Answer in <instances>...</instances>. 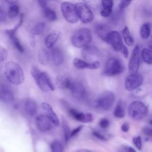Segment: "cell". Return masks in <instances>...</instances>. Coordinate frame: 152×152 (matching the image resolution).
Instances as JSON below:
<instances>
[{"label": "cell", "mask_w": 152, "mask_h": 152, "mask_svg": "<svg viewBox=\"0 0 152 152\" xmlns=\"http://www.w3.org/2000/svg\"><path fill=\"white\" fill-rule=\"evenodd\" d=\"M5 76L11 83L18 86L24 80V75L21 66L14 62H8L6 64L4 69Z\"/></svg>", "instance_id": "obj_1"}, {"label": "cell", "mask_w": 152, "mask_h": 152, "mask_svg": "<svg viewBox=\"0 0 152 152\" xmlns=\"http://www.w3.org/2000/svg\"><path fill=\"white\" fill-rule=\"evenodd\" d=\"M31 74L37 86L42 91L48 92L49 90L53 91L55 90V86L46 72L40 71L36 66H33L31 69Z\"/></svg>", "instance_id": "obj_2"}, {"label": "cell", "mask_w": 152, "mask_h": 152, "mask_svg": "<svg viewBox=\"0 0 152 152\" xmlns=\"http://www.w3.org/2000/svg\"><path fill=\"white\" fill-rule=\"evenodd\" d=\"M92 40V33L87 28L77 30L72 36L71 43L77 48H83L88 46Z\"/></svg>", "instance_id": "obj_3"}, {"label": "cell", "mask_w": 152, "mask_h": 152, "mask_svg": "<svg viewBox=\"0 0 152 152\" xmlns=\"http://www.w3.org/2000/svg\"><path fill=\"white\" fill-rule=\"evenodd\" d=\"M148 107L145 103L136 100L131 102L128 107L129 116L135 121H140L148 114Z\"/></svg>", "instance_id": "obj_4"}, {"label": "cell", "mask_w": 152, "mask_h": 152, "mask_svg": "<svg viewBox=\"0 0 152 152\" xmlns=\"http://www.w3.org/2000/svg\"><path fill=\"white\" fill-rule=\"evenodd\" d=\"M124 69V66L119 59L112 58L107 61L103 74L107 77L115 76L121 74Z\"/></svg>", "instance_id": "obj_5"}, {"label": "cell", "mask_w": 152, "mask_h": 152, "mask_svg": "<svg viewBox=\"0 0 152 152\" xmlns=\"http://www.w3.org/2000/svg\"><path fill=\"white\" fill-rule=\"evenodd\" d=\"M62 14L65 19L71 24H75L79 20L75 5L69 2H64L61 5Z\"/></svg>", "instance_id": "obj_6"}, {"label": "cell", "mask_w": 152, "mask_h": 152, "mask_svg": "<svg viewBox=\"0 0 152 152\" xmlns=\"http://www.w3.org/2000/svg\"><path fill=\"white\" fill-rule=\"evenodd\" d=\"M24 20V15L23 14H20V19L18 22V23L16 24V26L12 29H9L5 30V33L8 36L10 40L11 41L12 45L19 52L23 53L24 51V48L21 44L19 38L17 36V31L19 28V27L21 26V24L23 23Z\"/></svg>", "instance_id": "obj_7"}, {"label": "cell", "mask_w": 152, "mask_h": 152, "mask_svg": "<svg viewBox=\"0 0 152 152\" xmlns=\"http://www.w3.org/2000/svg\"><path fill=\"white\" fill-rule=\"evenodd\" d=\"M115 95L110 91L103 92L96 100V106L104 111H109L115 102Z\"/></svg>", "instance_id": "obj_8"}, {"label": "cell", "mask_w": 152, "mask_h": 152, "mask_svg": "<svg viewBox=\"0 0 152 152\" xmlns=\"http://www.w3.org/2000/svg\"><path fill=\"white\" fill-rule=\"evenodd\" d=\"M79 20L84 24L91 23L94 18L93 14L90 10L84 3L78 2L75 5Z\"/></svg>", "instance_id": "obj_9"}, {"label": "cell", "mask_w": 152, "mask_h": 152, "mask_svg": "<svg viewBox=\"0 0 152 152\" xmlns=\"http://www.w3.org/2000/svg\"><path fill=\"white\" fill-rule=\"evenodd\" d=\"M140 63V46L137 45L134 48L128 63L129 74L138 73Z\"/></svg>", "instance_id": "obj_10"}, {"label": "cell", "mask_w": 152, "mask_h": 152, "mask_svg": "<svg viewBox=\"0 0 152 152\" xmlns=\"http://www.w3.org/2000/svg\"><path fill=\"white\" fill-rule=\"evenodd\" d=\"M143 76L140 74H129L125 78L124 84L125 88L127 91H133L141 86L143 83Z\"/></svg>", "instance_id": "obj_11"}, {"label": "cell", "mask_w": 152, "mask_h": 152, "mask_svg": "<svg viewBox=\"0 0 152 152\" xmlns=\"http://www.w3.org/2000/svg\"><path fill=\"white\" fill-rule=\"evenodd\" d=\"M106 42L110 44L113 49L116 52L120 51L122 45H124L121 34L117 31H111L109 33Z\"/></svg>", "instance_id": "obj_12"}, {"label": "cell", "mask_w": 152, "mask_h": 152, "mask_svg": "<svg viewBox=\"0 0 152 152\" xmlns=\"http://www.w3.org/2000/svg\"><path fill=\"white\" fill-rule=\"evenodd\" d=\"M74 66L79 69L88 68L90 69H98L100 66V63L98 61H95L91 62H87L80 58H75L73 61Z\"/></svg>", "instance_id": "obj_13"}, {"label": "cell", "mask_w": 152, "mask_h": 152, "mask_svg": "<svg viewBox=\"0 0 152 152\" xmlns=\"http://www.w3.org/2000/svg\"><path fill=\"white\" fill-rule=\"evenodd\" d=\"M82 55L84 59L88 61L89 62H93V61L94 59L98 58L99 55V51L96 47L88 45L83 48Z\"/></svg>", "instance_id": "obj_14"}, {"label": "cell", "mask_w": 152, "mask_h": 152, "mask_svg": "<svg viewBox=\"0 0 152 152\" xmlns=\"http://www.w3.org/2000/svg\"><path fill=\"white\" fill-rule=\"evenodd\" d=\"M42 109L45 111V115L50 121L52 124L56 126H59V121L55 112L53 110L52 106L46 102H43L41 104Z\"/></svg>", "instance_id": "obj_15"}, {"label": "cell", "mask_w": 152, "mask_h": 152, "mask_svg": "<svg viewBox=\"0 0 152 152\" xmlns=\"http://www.w3.org/2000/svg\"><path fill=\"white\" fill-rule=\"evenodd\" d=\"M37 128L42 132H46L52 128V123L45 115H40L36 119Z\"/></svg>", "instance_id": "obj_16"}, {"label": "cell", "mask_w": 152, "mask_h": 152, "mask_svg": "<svg viewBox=\"0 0 152 152\" xmlns=\"http://www.w3.org/2000/svg\"><path fill=\"white\" fill-rule=\"evenodd\" d=\"M52 48V49L50 52V59L53 61L55 65H59L63 62L64 59L63 51L59 47H55Z\"/></svg>", "instance_id": "obj_17"}, {"label": "cell", "mask_w": 152, "mask_h": 152, "mask_svg": "<svg viewBox=\"0 0 152 152\" xmlns=\"http://www.w3.org/2000/svg\"><path fill=\"white\" fill-rule=\"evenodd\" d=\"M69 90L73 96L77 99H82L84 97L86 94V91L83 85L78 82L73 81Z\"/></svg>", "instance_id": "obj_18"}, {"label": "cell", "mask_w": 152, "mask_h": 152, "mask_svg": "<svg viewBox=\"0 0 152 152\" xmlns=\"http://www.w3.org/2000/svg\"><path fill=\"white\" fill-rule=\"evenodd\" d=\"M61 37V32L58 30L53 31L50 33L45 38V43L46 48L50 49L53 47L56 42Z\"/></svg>", "instance_id": "obj_19"}, {"label": "cell", "mask_w": 152, "mask_h": 152, "mask_svg": "<svg viewBox=\"0 0 152 152\" xmlns=\"http://www.w3.org/2000/svg\"><path fill=\"white\" fill-rule=\"evenodd\" d=\"M95 31L97 35L103 41L106 42L109 33L111 31L110 27L105 24H98L96 26Z\"/></svg>", "instance_id": "obj_20"}, {"label": "cell", "mask_w": 152, "mask_h": 152, "mask_svg": "<svg viewBox=\"0 0 152 152\" xmlns=\"http://www.w3.org/2000/svg\"><path fill=\"white\" fill-rule=\"evenodd\" d=\"M72 81L66 75H58L56 79V83L57 86L62 89H69Z\"/></svg>", "instance_id": "obj_21"}, {"label": "cell", "mask_w": 152, "mask_h": 152, "mask_svg": "<svg viewBox=\"0 0 152 152\" xmlns=\"http://www.w3.org/2000/svg\"><path fill=\"white\" fill-rule=\"evenodd\" d=\"M14 96L12 92L6 87L0 89V100L5 103H10L14 102Z\"/></svg>", "instance_id": "obj_22"}, {"label": "cell", "mask_w": 152, "mask_h": 152, "mask_svg": "<svg viewBox=\"0 0 152 152\" xmlns=\"http://www.w3.org/2000/svg\"><path fill=\"white\" fill-rule=\"evenodd\" d=\"M101 5L103 7V9L100 11L101 15L104 17L110 16L113 5V0H102Z\"/></svg>", "instance_id": "obj_23"}, {"label": "cell", "mask_w": 152, "mask_h": 152, "mask_svg": "<svg viewBox=\"0 0 152 152\" xmlns=\"http://www.w3.org/2000/svg\"><path fill=\"white\" fill-rule=\"evenodd\" d=\"M24 110L30 116H34L37 110L36 103L31 100H28L24 104Z\"/></svg>", "instance_id": "obj_24"}, {"label": "cell", "mask_w": 152, "mask_h": 152, "mask_svg": "<svg viewBox=\"0 0 152 152\" xmlns=\"http://www.w3.org/2000/svg\"><path fill=\"white\" fill-rule=\"evenodd\" d=\"M38 60L42 65H47L50 60V53L45 49H41L38 53Z\"/></svg>", "instance_id": "obj_25"}, {"label": "cell", "mask_w": 152, "mask_h": 152, "mask_svg": "<svg viewBox=\"0 0 152 152\" xmlns=\"http://www.w3.org/2000/svg\"><path fill=\"white\" fill-rule=\"evenodd\" d=\"M46 28V24L43 22L37 23L34 27H33L30 32V35L32 39H34L36 36L41 34Z\"/></svg>", "instance_id": "obj_26"}, {"label": "cell", "mask_w": 152, "mask_h": 152, "mask_svg": "<svg viewBox=\"0 0 152 152\" xmlns=\"http://www.w3.org/2000/svg\"><path fill=\"white\" fill-rule=\"evenodd\" d=\"M43 10V12L44 14L45 17L51 21H55L58 19L56 14L54 10L51 9L48 7V5H46L42 8Z\"/></svg>", "instance_id": "obj_27"}, {"label": "cell", "mask_w": 152, "mask_h": 152, "mask_svg": "<svg viewBox=\"0 0 152 152\" xmlns=\"http://www.w3.org/2000/svg\"><path fill=\"white\" fill-rule=\"evenodd\" d=\"M122 35L125 43L129 46H132L134 44V40L131 35L129 30L127 26H125L122 31Z\"/></svg>", "instance_id": "obj_28"}, {"label": "cell", "mask_w": 152, "mask_h": 152, "mask_svg": "<svg viewBox=\"0 0 152 152\" xmlns=\"http://www.w3.org/2000/svg\"><path fill=\"white\" fill-rule=\"evenodd\" d=\"M143 61L147 64H152V50L149 48H144L141 53Z\"/></svg>", "instance_id": "obj_29"}, {"label": "cell", "mask_w": 152, "mask_h": 152, "mask_svg": "<svg viewBox=\"0 0 152 152\" xmlns=\"http://www.w3.org/2000/svg\"><path fill=\"white\" fill-rule=\"evenodd\" d=\"M151 33V26L149 23H144L140 31V34L142 39H147L150 37Z\"/></svg>", "instance_id": "obj_30"}, {"label": "cell", "mask_w": 152, "mask_h": 152, "mask_svg": "<svg viewBox=\"0 0 152 152\" xmlns=\"http://www.w3.org/2000/svg\"><path fill=\"white\" fill-rule=\"evenodd\" d=\"M68 112L70 115L75 120L81 122H84L85 118H86V114L83 113V112H80L76 109H72V108L69 109Z\"/></svg>", "instance_id": "obj_31"}, {"label": "cell", "mask_w": 152, "mask_h": 152, "mask_svg": "<svg viewBox=\"0 0 152 152\" xmlns=\"http://www.w3.org/2000/svg\"><path fill=\"white\" fill-rule=\"evenodd\" d=\"M125 110H124L123 104H122V102L121 100H119L118 102V103L115 108V110L113 112V115L116 118H122L125 116Z\"/></svg>", "instance_id": "obj_32"}, {"label": "cell", "mask_w": 152, "mask_h": 152, "mask_svg": "<svg viewBox=\"0 0 152 152\" xmlns=\"http://www.w3.org/2000/svg\"><path fill=\"white\" fill-rule=\"evenodd\" d=\"M19 14V7L17 4L11 5L8 11V15L10 18H15Z\"/></svg>", "instance_id": "obj_33"}, {"label": "cell", "mask_w": 152, "mask_h": 152, "mask_svg": "<svg viewBox=\"0 0 152 152\" xmlns=\"http://www.w3.org/2000/svg\"><path fill=\"white\" fill-rule=\"evenodd\" d=\"M52 152H63V147L61 145V144L55 140L53 141L50 145Z\"/></svg>", "instance_id": "obj_34"}, {"label": "cell", "mask_w": 152, "mask_h": 152, "mask_svg": "<svg viewBox=\"0 0 152 152\" xmlns=\"http://www.w3.org/2000/svg\"><path fill=\"white\" fill-rule=\"evenodd\" d=\"M62 128L64 131V139L65 143H67L71 137V132L68 125L65 122H63L62 124Z\"/></svg>", "instance_id": "obj_35"}, {"label": "cell", "mask_w": 152, "mask_h": 152, "mask_svg": "<svg viewBox=\"0 0 152 152\" xmlns=\"http://www.w3.org/2000/svg\"><path fill=\"white\" fill-rule=\"evenodd\" d=\"M83 1L89 8L96 10L99 7V4L97 0H83Z\"/></svg>", "instance_id": "obj_36"}, {"label": "cell", "mask_w": 152, "mask_h": 152, "mask_svg": "<svg viewBox=\"0 0 152 152\" xmlns=\"http://www.w3.org/2000/svg\"><path fill=\"white\" fill-rule=\"evenodd\" d=\"M8 52L7 49L0 46V62H3L7 59Z\"/></svg>", "instance_id": "obj_37"}, {"label": "cell", "mask_w": 152, "mask_h": 152, "mask_svg": "<svg viewBox=\"0 0 152 152\" xmlns=\"http://www.w3.org/2000/svg\"><path fill=\"white\" fill-rule=\"evenodd\" d=\"M133 143L135 145V146L136 147V148L139 150H141V148H142V141H141V138L140 136H137V137H135L133 138Z\"/></svg>", "instance_id": "obj_38"}, {"label": "cell", "mask_w": 152, "mask_h": 152, "mask_svg": "<svg viewBox=\"0 0 152 152\" xmlns=\"http://www.w3.org/2000/svg\"><path fill=\"white\" fill-rule=\"evenodd\" d=\"M134 0H120L119 3V8L120 9H124L128 7Z\"/></svg>", "instance_id": "obj_39"}, {"label": "cell", "mask_w": 152, "mask_h": 152, "mask_svg": "<svg viewBox=\"0 0 152 152\" xmlns=\"http://www.w3.org/2000/svg\"><path fill=\"white\" fill-rule=\"evenodd\" d=\"M109 125H110V123H109V120L106 119V118H102L99 122L100 126L102 128H104V129H106V128H108Z\"/></svg>", "instance_id": "obj_40"}, {"label": "cell", "mask_w": 152, "mask_h": 152, "mask_svg": "<svg viewBox=\"0 0 152 152\" xmlns=\"http://www.w3.org/2000/svg\"><path fill=\"white\" fill-rule=\"evenodd\" d=\"M92 134H93V135L95 137H96L97 138H98V139H99V140H103V141H106V137H105L103 135H102V134H100V132H99L98 131H93L92 132Z\"/></svg>", "instance_id": "obj_41"}, {"label": "cell", "mask_w": 152, "mask_h": 152, "mask_svg": "<svg viewBox=\"0 0 152 152\" xmlns=\"http://www.w3.org/2000/svg\"><path fill=\"white\" fill-rule=\"evenodd\" d=\"M83 128V125H80V126H77V128H75V129H74L73 130H72L71 131V137L77 135L78 132H80L81 131V129Z\"/></svg>", "instance_id": "obj_42"}, {"label": "cell", "mask_w": 152, "mask_h": 152, "mask_svg": "<svg viewBox=\"0 0 152 152\" xmlns=\"http://www.w3.org/2000/svg\"><path fill=\"white\" fill-rule=\"evenodd\" d=\"M120 52L122 53V55H124V56L125 58H128V54H129L128 50V48L124 45H122V46L120 50Z\"/></svg>", "instance_id": "obj_43"}, {"label": "cell", "mask_w": 152, "mask_h": 152, "mask_svg": "<svg viewBox=\"0 0 152 152\" xmlns=\"http://www.w3.org/2000/svg\"><path fill=\"white\" fill-rule=\"evenodd\" d=\"M129 129V124L128 122H125L121 126V130L124 132H127Z\"/></svg>", "instance_id": "obj_44"}, {"label": "cell", "mask_w": 152, "mask_h": 152, "mask_svg": "<svg viewBox=\"0 0 152 152\" xmlns=\"http://www.w3.org/2000/svg\"><path fill=\"white\" fill-rule=\"evenodd\" d=\"M143 132L145 135L152 136V128H151L145 127L143 129Z\"/></svg>", "instance_id": "obj_45"}, {"label": "cell", "mask_w": 152, "mask_h": 152, "mask_svg": "<svg viewBox=\"0 0 152 152\" xmlns=\"http://www.w3.org/2000/svg\"><path fill=\"white\" fill-rule=\"evenodd\" d=\"M5 11L3 10L2 8H1L0 7V22L4 21L5 20Z\"/></svg>", "instance_id": "obj_46"}, {"label": "cell", "mask_w": 152, "mask_h": 152, "mask_svg": "<svg viewBox=\"0 0 152 152\" xmlns=\"http://www.w3.org/2000/svg\"><path fill=\"white\" fill-rule=\"evenodd\" d=\"M92 120H93V116H92V115L91 113H87V114H86V118H85L84 123L91 122Z\"/></svg>", "instance_id": "obj_47"}, {"label": "cell", "mask_w": 152, "mask_h": 152, "mask_svg": "<svg viewBox=\"0 0 152 152\" xmlns=\"http://www.w3.org/2000/svg\"><path fill=\"white\" fill-rule=\"evenodd\" d=\"M7 3H8L10 5H13L16 4L18 0H4Z\"/></svg>", "instance_id": "obj_48"}, {"label": "cell", "mask_w": 152, "mask_h": 152, "mask_svg": "<svg viewBox=\"0 0 152 152\" xmlns=\"http://www.w3.org/2000/svg\"><path fill=\"white\" fill-rule=\"evenodd\" d=\"M125 150L127 152H136L135 150L132 147H125Z\"/></svg>", "instance_id": "obj_49"}, {"label": "cell", "mask_w": 152, "mask_h": 152, "mask_svg": "<svg viewBox=\"0 0 152 152\" xmlns=\"http://www.w3.org/2000/svg\"><path fill=\"white\" fill-rule=\"evenodd\" d=\"M147 46L149 48V49L152 50V41H150L147 43Z\"/></svg>", "instance_id": "obj_50"}, {"label": "cell", "mask_w": 152, "mask_h": 152, "mask_svg": "<svg viewBox=\"0 0 152 152\" xmlns=\"http://www.w3.org/2000/svg\"><path fill=\"white\" fill-rule=\"evenodd\" d=\"M78 152H91V151H89L88 150H81L79 151Z\"/></svg>", "instance_id": "obj_51"}, {"label": "cell", "mask_w": 152, "mask_h": 152, "mask_svg": "<svg viewBox=\"0 0 152 152\" xmlns=\"http://www.w3.org/2000/svg\"><path fill=\"white\" fill-rule=\"evenodd\" d=\"M52 1H54V0H52Z\"/></svg>", "instance_id": "obj_52"}]
</instances>
